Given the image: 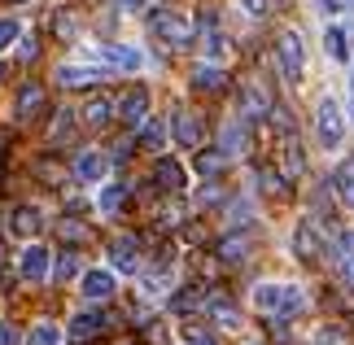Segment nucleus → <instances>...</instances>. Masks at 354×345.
<instances>
[{
  "instance_id": "39448f33",
  "label": "nucleus",
  "mask_w": 354,
  "mask_h": 345,
  "mask_svg": "<svg viewBox=\"0 0 354 345\" xmlns=\"http://www.w3.org/2000/svg\"><path fill=\"white\" fill-rule=\"evenodd\" d=\"M293 254L302 258V262H319V258H324V236H319L315 218L297 223V232H293Z\"/></svg>"
},
{
  "instance_id": "49530a36",
  "label": "nucleus",
  "mask_w": 354,
  "mask_h": 345,
  "mask_svg": "<svg viewBox=\"0 0 354 345\" xmlns=\"http://www.w3.org/2000/svg\"><path fill=\"white\" fill-rule=\"evenodd\" d=\"M350 118H354V101H350Z\"/></svg>"
},
{
  "instance_id": "de8ad7c7",
  "label": "nucleus",
  "mask_w": 354,
  "mask_h": 345,
  "mask_svg": "<svg viewBox=\"0 0 354 345\" xmlns=\"http://www.w3.org/2000/svg\"><path fill=\"white\" fill-rule=\"evenodd\" d=\"M118 345H131V341H118Z\"/></svg>"
},
{
  "instance_id": "a18cd8bd",
  "label": "nucleus",
  "mask_w": 354,
  "mask_h": 345,
  "mask_svg": "<svg viewBox=\"0 0 354 345\" xmlns=\"http://www.w3.org/2000/svg\"><path fill=\"white\" fill-rule=\"evenodd\" d=\"M0 345H18V333H13V328H0Z\"/></svg>"
},
{
  "instance_id": "f3484780",
  "label": "nucleus",
  "mask_w": 354,
  "mask_h": 345,
  "mask_svg": "<svg viewBox=\"0 0 354 345\" xmlns=\"http://www.w3.org/2000/svg\"><path fill=\"white\" fill-rule=\"evenodd\" d=\"M280 167H284V175H289V179H297V175H302L306 171V158H302V144H297V136L289 131V136H284V144H280Z\"/></svg>"
},
{
  "instance_id": "f257e3e1",
  "label": "nucleus",
  "mask_w": 354,
  "mask_h": 345,
  "mask_svg": "<svg viewBox=\"0 0 354 345\" xmlns=\"http://www.w3.org/2000/svg\"><path fill=\"white\" fill-rule=\"evenodd\" d=\"M254 306L267 310V315H297L306 306V297H302V288H293V284H258Z\"/></svg>"
},
{
  "instance_id": "4468645a",
  "label": "nucleus",
  "mask_w": 354,
  "mask_h": 345,
  "mask_svg": "<svg viewBox=\"0 0 354 345\" xmlns=\"http://www.w3.org/2000/svg\"><path fill=\"white\" fill-rule=\"evenodd\" d=\"M241 109H245V118H267L271 114V101H267L263 84H245L241 88Z\"/></svg>"
},
{
  "instance_id": "bb28decb",
  "label": "nucleus",
  "mask_w": 354,
  "mask_h": 345,
  "mask_svg": "<svg viewBox=\"0 0 354 345\" xmlns=\"http://www.w3.org/2000/svg\"><path fill=\"white\" fill-rule=\"evenodd\" d=\"M223 153L227 158H232V153H241V149H245V122H227V127H223Z\"/></svg>"
},
{
  "instance_id": "72a5a7b5",
  "label": "nucleus",
  "mask_w": 354,
  "mask_h": 345,
  "mask_svg": "<svg viewBox=\"0 0 354 345\" xmlns=\"http://www.w3.org/2000/svg\"><path fill=\"white\" fill-rule=\"evenodd\" d=\"M315 345H350V333H346V328H337V324H328V328H319Z\"/></svg>"
},
{
  "instance_id": "79ce46f5",
  "label": "nucleus",
  "mask_w": 354,
  "mask_h": 345,
  "mask_svg": "<svg viewBox=\"0 0 354 345\" xmlns=\"http://www.w3.org/2000/svg\"><path fill=\"white\" fill-rule=\"evenodd\" d=\"M241 5H245V9H250V13H254V18H263V13L271 9V0H241Z\"/></svg>"
},
{
  "instance_id": "473e14b6",
  "label": "nucleus",
  "mask_w": 354,
  "mask_h": 345,
  "mask_svg": "<svg viewBox=\"0 0 354 345\" xmlns=\"http://www.w3.org/2000/svg\"><path fill=\"white\" fill-rule=\"evenodd\" d=\"M71 131H75V114H57V122H53V131H48V140L62 144V140H71Z\"/></svg>"
},
{
  "instance_id": "4be33fe9",
  "label": "nucleus",
  "mask_w": 354,
  "mask_h": 345,
  "mask_svg": "<svg viewBox=\"0 0 354 345\" xmlns=\"http://www.w3.org/2000/svg\"><path fill=\"white\" fill-rule=\"evenodd\" d=\"M210 319L219 328H241V310L227 297H210Z\"/></svg>"
},
{
  "instance_id": "20e7f679",
  "label": "nucleus",
  "mask_w": 354,
  "mask_h": 345,
  "mask_svg": "<svg viewBox=\"0 0 354 345\" xmlns=\"http://www.w3.org/2000/svg\"><path fill=\"white\" fill-rule=\"evenodd\" d=\"M276 53H280V71L289 84H297L302 79V39H297V31H284L276 39Z\"/></svg>"
},
{
  "instance_id": "ea45409f",
  "label": "nucleus",
  "mask_w": 354,
  "mask_h": 345,
  "mask_svg": "<svg viewBox=\"0 0 354 345\" xmlns=\"http://www.w3.org/2000/svg\"><path fill=\"white\" fill-rule=\"evenodd\" d=\"M53 31H57L62 39H71V35H75V18H71V13H57V22H53Z\"/></svg>"
},
{
  "instance_id": "603ef678",
  "label": "nucleus",
  "mask_w": 354,
  "mask_h": 345,
  "mask_svg": "<svg viewBox=\"0 0 354 345\" xmlns=\"http://www.w3.org/2000/svg\"><path fill=\"white\" fill-rule=\"evenodd\" d=\"M350 205H354V197H350Z\"/></svg>"
},
{
  "instance_id": "393cba45",
  "label": "nucleus",
  "mask_w": 354,
  "mask_h": 345,
  "mask_svg": "<svg viewBox=\"0 0 354 345\" xmlns=\"http://www.w3.org/2000/svg\"><path fill=\"white\" fill-rule=\"evenodd\" d=\"M201 301H206V297H201V288H180V293L171 297V310L175 315H193Z\"/></svg>"
},
{
  "instance_id": "8fccbe9b",
  "label": "nucleus",
  "mask_w": 354,
  "mask_h": 345,
  "mask_svg": "<svg viewBox=\"0 0 354 345\" xmlns=\"http://www.w3.org/2000/svg\"><path fill=\"white\" fill-rule=\"evenodd\" d=\"M13 5H22V0H13Z\"/></svg>"
},
{
  "instance_id": "9b49d317",
  "label": "nucleus",
  "mask_w": 354,
  "mask_h": 345,
  "mask_svg": "<svg viewBox=\"0 0 354 345\" xmlns=\"http://www.w3.org/2000/svg\"><path fill=\"white\" fill-rule=\"evenodd\" d=\"M175 140L188 144V149H197L201 140H206V127H201V118L188 114V109H180V114H175Z\"/></svg>"
},
{
  "instance_id": "c85d7f7f",
  "label": "nucleus",
  "mask_w": 354,
  "mask_h": 345,
  "mask_svg": "<svg viewBox=\"0 0 354 345\" xmlns=\"http://www.w3.org/2000/svg\"><path fill=\"white\" fill-rule=\"evenodd\" d=\"M333 184L342 188V197H346V201L354 197V153H350V158L342 162V167H337V175H333Z\"/></svg>"
},
{
  "instance_id": "c756f323",
  "label": "nucleus",
  "mask_w": 354,
  "mask_h": 345,
  "mask_svg": "<svg viewBox=\"0 0 354 345\" xmlns=\"http://www.w3.org/2000/svg\"><path fill=\"white\" fill-rule=\"evenodd\" d=\"M223 162H227V153H223V149H219V153H210V149H206V153H197V171L206 175V179H214V175L223 171Z\"/></svg>"
},
{
  "instance_id": "09e8293b",
  "label": "nucleus",
  "mask_w": 354,
  "mask_h": 345,
  "mask_svg": "<svg viewBox=\"0 0 354 345\" xmlns=\"http://www.w3.org/2000/svg\"><path fill=\"white\" fill-rule=\"evenodd\" d=\"M0 75H5V66H0Z\"/></svg>"
},
{
  "instance_id": "4c0bfd02",
  "label": "nucleus",
  "mask_w": 354,
  "mask_h": 345,
  "mask_svg": "<svg viewBox=\"0 0 354 345\" xmlns=\"http://www.w3.org/2000/svg\"><path fill=\"white\" fill-rule=\"evenodd\" d=\"M258 179H263L267 192H284V184H289V175H276V171H258Z\"/></svg>"
},
{
  "instance_id": "c03bdc74",
  "label": "nucleus",
  "mask_w": 354,
  "mask_h": 345,
  "mask_svg": "<svg viewBox=\"0 0 354 345\" xmlns=\"http://www.w3.org/2000/svg\"><path fill=\"white\" fill-rule=\"evenodd\" d=\"M118 9H122V13H140L145 0H118Z\"/></svg>"
},
{
  "instance_id": "ddd939ff",
  "label": "nucleus",
  "mask_w": 354,
  "mask_h": 345,
  "mask_svg": "<svg viewBox=\"0 0 354 345\" xmlns=\"http://www.w3.org/2000/svg\"><path fill=\"white\" fill-rule=\"evenodd\" d=\"M97 57H105L110 66H118V71H140V66H145L140 48H127V44H110V48H97Z\"/></svg>"
},
{
  "instance_id": "6e6552de",
  "label": "nucleus",
  "mask_w": 354,
  "mask_h": 345,
  "mask_svg": "<svg viewBox=\"0 0 354 345\" xmlns=\"http://www.w3.org/2000/svg\"><path fill=\"white\" fill-rule=\"evenodd\" d=\"M105 171H110V158L97 153V149H84V153L75 158V175L84 179V184H101Z\"/></svg>"
},
{
  "instance_id": "dca6fc26",
  "label": "nucleus",
  "mask_w": 354,
  "mask_h": 345,
  "mask_svg": "<svg viewBox=\"0 0 354 345\" xmlns=\"http://www.w3.org/2000/svg\"><path fill=\"white\" fill-rule=\"evenodd\" d=\"M84 297L88 301L114 297V271H84Z\"/></svg>"
},
{
  "instance_id": "6ab92c4d",
  "label": "nucleus",
  "mask_w": 354,
  "mask_h": 345,
  "mask_svg": "<svg viewBox=\"0 0 354 345\" xmlns=\"http://www.w3.org/2000/svg\"><path fill=\"white\" fill-rule=\"evenodd\" d=\"M57 84L62 88H92V84H101V75L88 71V66H62V71H57Z\"/></svg>"
},
{
  "instance_id": "f704fd0d",
  "label": "nucleus",
  "mask_w": 354,
  "mask_h": 345,
  "mask_svg": "<svg viewBox=\"0 0 354 345\" xmlns=\"http://www.w3.org/2000/svg\"><path fill=\"white\" fill-rule=\"evenodd\" d=\"M227 53V39L219 35V26H206V57H223Z\"/></svg>"
},
{
  "instance_id": "9d476101",
  "label": "nucleus",
  "mask_w": 354,
  "mask_h": 345,
  "mask_svg": "<svg viewBox=\"0 0 354 345\" xmlns=\"http://www.w3.org/2000/svg\"><path fill=\"white\" fill-rule=\"evenodd\" d=\"M153 184L162 192H184V171H180V162L175 158H158L153 162Z\"/></svg>"
},
{
  "instance_id": "f03ea898",
  "label": "nucleus",
  "mask_w": 354,
  "mask_h": 345,
  "mask_svg": "<svg viewBox=\"0 0 354 345\" xmlns=\"http://www.w3.org/2000/svg\"><path fill=\"white\" fill-rule=\"evenodd\" d=\"M149 26H153L158 39H167V44H175V48H184L188 39H193V26H188V18H184V13H171V9H153Z\"/></svg>"
},
{
  "instance_id": "7c9ffc66",
  "label": "nucleus",
  "mask_w": 354,
  "mask_h": 345,
  "mask_svg": "<svg viewBox=\"0 0 354 345\" xmlns=\"http://www.w3.org/2000/svg\"><path fill=\"white\" fill-rule=\"evenodd\" d=\"M122 201H127V188H122V184H110V188L101 192V210H105V214H114Z\"/></svg>"
},
{
  "instance_id": "2eb2a0df",
  "label": "nucleus",
  "mask_w": 354,
  "mask_h": 345,
  "mask_svg": "<svg viewBox=\"0 0 354 345\" xmlns=\"http://www.w3.org/2000/svg\"><path fill=\"white\" fill-rule=\"evenodd\" d=\"M214 254H219V262H245V254H250V232H227L214 245Z\"/></svg>"
},
{
  "instance_id": "58836bf2",
  "label": "nucleus",
  "mask_w": 354,
  "mask_h": 345,
  "mask_svg": "<svg viewBox=\"0 0 354 345\" xmlns=\"http://www.w3.org/2000/svg\"><path fill=\"white\" fill-rule=\"evenodd\" d=\"M88 232H84V223H75V218H66L62 223V241H84Z\"/></svg>"
},
{
  "instance_id": "1a4fd4ad",
  "label": "nucleus",
  "mask_w": 354,
  "mask_h": 345,
  "mask_svg": "<svg viewBox=\"0 0 354 345\" xmlns=\"http://www.w3.org/2000/svg\"><path fill=\"white\" fill-rule=\"evenodd\" d=\"M118 118L127 122V127H140V122L149 118V92H145V88H131V92L118 101Z\"/></svg>"
},
{
  "instance_id": "37998d69",
  "label": "nucleus",
  "mask_w": 354,
  "mask_h": 345,
  "mask_svg": "<svg viewBox=\"0 0 354 345\" xmlns=\"http://www.w3.org/2000/svg\"><path fill=\"white\" fill-rule=\"evenodd\" d=\"M188 345H214V337H206V333H197V328H188Z\"/></svg>"
},
{
  "instance_id": "7ed1b4c3",
  "label": "nucleus",
  "mask_w": 354,
  "mask_h": 345,
  "mask_svg": "<svg viewBox=\"0 0 354 345\" xmlns=\"http://www.w3.org/2000/svg\"><path fill=\"white\" fill-rule=\"evenodd\" d=\"M315 131H319V144L337 149L346 136V122H342V109H337V101H319V114H315Z\"/></svg>"
},
{
  "instance_id": "f8f14e48",
  "label": "nucleus",
  "mask_w": 354,
  "mask_h": 345,
  "mask_svg": "<svg viewBox=\"0 0 354 345\" xmlns=\"http://www.w3.org/2000/svg\"><path fill=\"white\" fill-rule=\"evenodd\" d=\"M39 223H44V218H39L35 205H18V210L9 214V232H13V236H22V241H31L35 232H39Z\"/></svg>"
},
{
  "instance_id": "423d86ee",
  "label": "nucleus",
  "mask_w": 354,
  "mask_h": 345,
  "mask_svg": "<svg viewBox=\"0 0 354 345\" xmlns=\"http://www.w3.org/2000/svg\"><path fill=\"white\" fill-rule=\"evenodd\" d=\"M48 262H53V254L44 250V245H26V250H22V258H18V271H22V280H31V284L48 280Z\"/></svg>"
},
{
  "instance_id": "412c9836",
  "label": "nucleus",
  "mask_w": 354,
  "mask_h": 345,
  "mask_svg": "<svg viewBox=\"0 0 354 345\" xmlns=\"http://www.w3.org/2000/svg\"><path fill=\"white\" fill-rule=\"evenodd\" d=\"M101 324H105V319H101L97 310H84V315H75V319H71V337H75V341H88V337L101 333Z\"/></svg>"
},
{
  "instance_id": "5701e85b",
  "label": "nucleus",
  "mask_w": 354,
  "mask_h": 345,
  "mask_svg": "<svg viewBox=\"0 0 354 345\" xmlns=\"http://www.w3.org/2000/svg\"><path fill=\"white\" fill-rule=\"evenodd\" d=\"M110 118H114V105L105 101V96H92V101L84 105V122H88V127H105Z\"/></svg>"
},
{
  "instance_id": "e433bc0d",
  "label": "nucleus",
  "mask_w": 354,
  "mask_h": 345,
  "mask_svg": "<svg viewBox=\"0 0 354 345\" xmlns=\"http://www.w3.org/2000/svg\"><path fill=\"white\" fill-rule=\"evenodd\" d=\"M271 122H276V131L280 136H289L293 131V118H289V109H284V105H271V114H267Z\"/></svg>"
},
{
  "instance_id": "aec40b11",
  "label": "nucleus",
  "mask_w": 354,
  "mask_h": 345,
  "mask_svg": "<svg viewBox=\"0 0 354 345\" xmlns=\"http://www.w3.org/2000/svg\"><path fill=\"white\" fill-rule=\"evenodd\" d=\"M193 88L197 92H223L227 88V75L219 71V66H197V71H193Z\"/></svg>"
},
{
  "instance_id": "a211bd4d",
  "label": "nucleus",
  "mask_w": 354,
  "mask_h": 345,
  "mask_svg": "<svg viewBox=\"0 0 354 345\" xmlns=\"http://www.w3.org/2000/svg\"><path fill=\"white\" fill-rule=\"evenodd\" d=\"M44 101H48V96H44V88H39V84H22L18 105H13V114H18V118H35L39 109H44Z\"/></svg>"
},
{
  "instance_id": "3c124183",
  "label": "nucleus",
  "mask_w": 354,
  "mask_h": 345,
  "mask_svg": "<svg viewBox=\"0 0 354 345\" xmlns=\"http://www.w3.org/2000/svg\"><path fill=\"white\" fill-rule=\"evenodd\" d=\"M350 9H354V0H350Z\"/></svg>"
},
{
  "instance_id": "a19ab883",
  "label": "nucleus",
  "mask_w": 354,
  "mask_h": 345,
  "mask_svg": "<svg viewBox=\"0 0 354 345\" xmlns=\"http://www.w3.org/2000/svg\"><path fill=\"white\" fill-rule=\"evenodd\" d=\"M35 53H39V44H35V35H26V39H22V48H18V57H22V62H31Z\"/></svg>"
},
{
  "instance_id": "0eeeda50",
  "label": "nucleus",
  "mask_w": 354,
  "mask_h": 345,
  "mask_svg": "<svg viewBox=\"0 0 354 345\" xmlns=\"http://www.w3.org/2000/svg\"><path fill=\"white\" fill-rule=\"evenodd\" d=\"M110 262H114V271L131 275L136 267H140V241H136V236H118L110 245Z\"/></svg>"
},
{
  "instance_id": "2f4dec72",
  "label": "nucleus",
  "mask_w": 354,
  "mask_h": 345,
  "mask_svg": "<svg viewBox=\"0 0 354 345\" xmlns=\"http://www.w3.org/2000/svg\"><path fill=\"white\" fill-rule=\"evenodd\" d=\"M53 275H57L62 284H66V280H75V275H79V254H71V250H66V254L57 258V271H53Z\"/></svg>"
},
{
  "instance_id": "b1692460",
  "label": "nucleus",
  "mask_w": 354,
  "mask_h": 345,
  "mask_svg": "<svg viewBox=\"0 0 354 345\" xmlns=\"http://www.w3.org/2000/svg\"><path fill=\"white\" fill-rule=\"evenodd\" d=\"M324 48H328L333 62H346V57H350V31H342V26H328V35H324Z\"/></svg>"
},
{
  "instance_id": "a878e982",
  "label": "nucleus",
  "mask_w": 354,
  "mask_h": 345,
  "mask_svg": "<svg viewBox=\"0 0 354 345\" xmlns=\"http://www.w3.org/2000/svg\"><path fill=\"white\" fill-rule=\"evenodd\" d=\"M140 144H145V149H153V153H158V149H162V144H167V127H162V122H158V118H145V131H140Z\"/></svg>"
},
{
  "instance_id": "c9c22d12",
  "label": "nucleus",
  "mask_w": 354,
  "mask_h": 345,
  "mask_svg": "<svg viewBox=\"0 0 354 345\" xmlns=\"http://www.w3.org/2000/svg\"><path fill=\"white\" fill-rule=\"evenodd\" d=\"M22 35V26H18V18H0V48H9L13 39Z\"/></svg>"
},
{
  "instance_id": "cd10ccee",
  "label": "nucleus",
  "mask_w": 354,
  "mask_h": 345,
  "mask_svg": "<svg viewBox=\"0 0 354 345\" xmlns=\"http://www.w3.org/2000/svg\"><path fill=\"white\" fill-rule=\"evenodd\" d=\"M26 345H62V328L57 324H35L31 337H26Z\"/></svg>"
}]
</instances>
